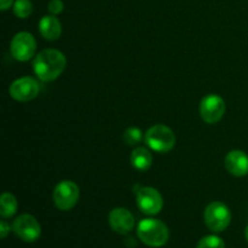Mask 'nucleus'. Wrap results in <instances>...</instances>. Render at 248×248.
I'll return each mask as SVG.
<instances>
[{"mask_svg": "<svg viewBox=\"0 0 248 248\" xmlns=\"http://www.w3.org/2000/svg\"><path fill=\"white\" fill-rule=\"evenodd\" d=\"M124 142L127 145H137L138 143L142 142L143 140V132L140 131V128L138 127H128L127 130H125L123 135Z\"/></svg>", "mask_w": 248, "mask_h": 248, "instance_id": "17", "label": "nucleus"}, {"mask_svg": "<svg viewBox=\"0 0 248 248\" xmlns=\"http://www.w3.org/2000/svg\"><path fill=\"white\" fill-rule=\"evenodd\" d=\"M225 114V102L218 94H207L200 102V116L206 124H217Z\"/></svg>", "mask_w": 248, "mask_h": 248, "instance_id": "9", "label": "nucleus"}, {"mask_svg": "<svg viewBox=\"0 0 248 248\" xmlns=\"http://www.w3.org/2000/svg\"><path fill=\"white\" fill-rule=\"evenodd\" d=\"M39 31L45 40H57L62 34V24L55 15H47L39 21Z\"/></svg>", "mask_w": 248, "mask_h": 248, "instance_id": "13", "label": "nucleus"}, {"mask_svg": "<svg viewBox=\"0 0 248 248\" xmlns=\"http://www.w3.org/2000/svg\"><path fill=\"white\" fill-rule=\"evenodd\" d=\"M18 202L14 194L2 193L0 196V216L2 218H11L16 215Z\"/></svg>", "mask_w": 248, "mask_h": 248, "instance_id": "15", "label": "nucleus"}, {"mask_svg": "<svg viewBox=\"0 0 248 248\" xmlns=\"http://www.w3.org/2000/svg\"><path fill=\"white\" fill-rule=\"evenodd\" d=\"M63 9H64V4H63L62 0H50L47 5L48 12L51 15H55V16L60 15L63 11Z\"/></svg>", "mask_w": 248, "mask_h": 248, "instance_id": "19", "label": "nucleus"}, {"mask_svg": "<svg viewBox=\"0 0 248 248\" xmlns=\"http://www.w3.org/2000/svg\"><path fill=\"white\" fill-rule=\"evenodd\" d=\"M109 225L115 232L126 235L135 229V217L132 213L124 207H115L109 212Z\"/></svg>", "mask_w": 248, "mask_h": 248, "instance_id": "11", "label": "nucleus"}, {"mask_svg": "<svg viewBox=\"0 0 248 248\" xmlns=\"http://www.w3.org/2000/svg\"><path fill=\"white\" fill-rule=\"evenodd\" d=\"M80 189L73 181H61L53 189V202L61 211H70L79 201Z\"/></svg>", "mask_w": 248, "mask_h": 248, "instance_id": "6", "label": "nucleus"}, {"mask_svg": "<svg viewBox=\"0 0 248 248\" xmlns=\"http://www.w3.org/2000/svg\"><path fill=\"white\" fill-rule=\"evenodd\" d=\"M40 91L39 82L31 77H22L10 85L9 93L17 102H29L35 98Z\"/></svg>", "mask_w": 248, "mask_h": 248, "instance_id": "10", "label": "nucleus"}, {"mask_svg": "<svg viewBox=\"0 0 248 248\" xmlns=\"http://www.w3.org/2000/svg\"><path fill=\"white\" fill-rule=\"evenodd\" d=\"M133 191L140 212L147 216H156L161 212L164 207V199L159 190L152 186H135Z\"/></svg>", "mask_w": 248, "mask_h": 248, "instance_id": "4", "label": "nucleus"}, {"mask_svg": "<svg viewBox=\"0 0 248 248\" xmlns=\"http://www.w3.org/2000/svg\"><path fill=\"white\" fill-rule=\"evenodd\" d=\"M12 232L24 242H35L41 235V227L34 216L23 213L12 223Z\"/></svg>", "mask_w": 248, "mask_h": 248, "instance_id": "8", "label": "nucleus"}, {"mask_svg": "<svg viewBox=\"0 0 248 248\" xmlns=\"http://www.w3.org/2000/svg\"><path fill=\"white\" fill-rule=\"evenodd\" d=\"M33 12V4L31 0H16L14 2V14L18 18H27Z\"/></svg>", "mask_w": 248, "mask_h": 248, "instance_id": "16", "label": "nucleus"}, {"mask_svg": "<svg viewBox=\"0 0 248 248\" xmlns=\"http://www.w3.org/2000/svg\"><path fill=\"white\" fill-rule=\"evenodd\" d=\"M12 228H10V225L7 224L5 220H1V222H0V239L1 240L6 239L7 235H9L10 230Z\"/></svg>", "mask_w": 248, "mask_h": 248, "instance_id": "20", "label": "nucleus"}, {"mask_svg": "<svg viewBox=\"0 0 248 248\" xmlns=\"http://www.w3.org/2000/svg\"><path fill=\"white\" fill-rule=\"evenodd\" d=\"M137 236L147 246L159 248L167 244L170 239V232L167 225L161 220L147 218L138 223Z\"/></svg>", "mask_w": 248, "mask_h": 248, "instance_id": "2", "label": "nucleus"}, {"mask_svg": "<svg viewBox=\"0 0 248 248\" xmlns=\"http://www.w3.org/2000/svg\"><path fill=\"white\" fill-rule=\"evenodd\" d=\"M225 167L228 172L235 177H245L248 174V155L242 150H232L225 156Z\"/></svg>", "mask_w": 248, "mask_h": 248, "instance_id": "12", "label": "nucleus"}, {"mask_svg": "<svg viewBox=\"0 0 248 248\" xmlns=\"http://www.w3.org/2000/svg\"><path fill=\"white\" fill-rule=\"evenodd\" d=\"M196 248H225V242L217 235H207L199 241Z\"/></svg>", "mask_w": 248, "mask_h": 248, "instance_id": "18", "label": "nucleus"}, {"mask_svg": "<svg viewBox=\"0 0 248 248\" xmlns=\"http://www.w3.org/2000/svg\"><path fill=\"white\" fill-rule=\"evenodd\" d=\"M145 143L152 150L156 153H169L176 145V136L173 131L169 127L159 124L154 125L145 133Z\"/></svg>", "mask_w": 248, "mask_h": 248, "instance_id": "3", "label": "nucleus"}, {"mask_svg": "<svg viewBox=\"0 0 248 248\" xmlns=\"http://www.w3.org/2000/svg\"><path fill=\"white\" fill-rule=\"evenodd\" d=\"M12 4H14V0H0V10L6 11L7 9L11 7Z\"/></svg>", "mask_w": 248, "mask_h": 248, "instance_id": "21", "label": "nucleus"}, {"mask_svg": "<svg viewBox=\"0 0 248 248\" xmlns=\"http://www.w3.org/2000/svg\"><path fill=\"white\" fill-rule=\"evenodd\" d=\"M131 164L138 171L143 172L150 169L153 164V155L147 148L137 147L131 154Z\"/></svg>", "mask_w": 248, "mask_h": 248, "instance_id": "14", "label": "nucleus"}, {"mask_svg": "<svg viewBox=\"0 0 248 248\" xmlns=\"http://www.w3.org/2000/svg\"><path fill=\"white\" fill-rule=\"evenodd\" d=\"M67 67V58L56 48H45L35 56L33 70L39 80L50 82L57 79Z\"/></svg>", "mask_w": 248, "mask_h": 248, "instance_id": "1", "label": "nucleus"}, {"mask_svg": "<svg viewBox=\"0 0 248 248\" xmlns=\"http://www.w3.org/2000/svg\"><path fill=\"white\" fill-rule=\"evenodd\" d=\"M36 41L35 38L28 31H19L15 34L10 44V52L12 57L19 62H27L35 56Z\"/></svg>", "mask_w": 248, "mask_h": 248, "instance_id": "7", "label": "nucleus"}, {"mask_svg": "<svg viewBox=\"0 0 248 248\" xmlns=\"http://www.w3.org/2000/svg\"><path fill=\"white\" fill-rule=\"evenodd\" d=\"M245 236H246V240L248 241V224L246 227V230H245Z\"/></svg>", "mask_w": 248, "mask_h": 248, "instance_id": "22", "label": "nucleus"}, {"mask_svg": "<svg viewBox=\"0 0 248 248\" xmlns=\"http://www.w3.org/2000/svg\"><path fill=\"white\" fill-rule=\"evenodd\" d=\"M203 219L211 232H222L230 225L232 212L225 203L213 201L203 211Z\"/></svg>", "mask_w": 248, "mask_h": 248, "instance_id": "5", "label": "nucleus"}]
</instances>
